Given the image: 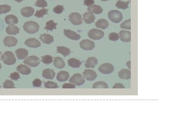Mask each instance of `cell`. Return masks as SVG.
<instances>
[{"label": "cell", "mask_w": 176, "mask_h": 117, "mask_svg": "<svg viewBox=\"0 0 176 117\" xmlns=\"http://www.w3.org/2000/svg\"><path fill=\"white\" fill-rule=\"evenodd\" d=\"M23 29L28 34H35L39 31V25L36 22L29 21L25 23L23 26Z\"/></svg>", "instance_id": "6da1fadb"}, {"label": "cell", "mask_w": 176, "mask_h": 117, "mask_svg": "<svg viewBox=\"0 0 176 117\" xmlns=\"http://www.w3.org/2000/svg\"><path fill=\"white\" fill-rule=\"evenodd\" d=\"M1 60L4 63L8 66L14 65L16 62L15 56L11 51H6L2 55Z\"/></svg>", "instance_id": "7a4b0ae2"}, {"label": "cell", "mask_w": 176, "mask_h": 117, "mask_svg": "<svg viewBox=\"0 0 176 117\" xmlns=\"http://www.w3.org/2000/svg\"><path fill=\"white\" fill-rule=\"evenodd\" d=\"M108 17L109 19L114 23H119L123 19L122 13L117 10H111L109 11Z\"/></svg>", "instance_id": "3957f363"}, {"label": "cell", "mask_w": 176, "mask_h": 117, "mask_svg": "<svg viewBox=\"0 0 176 117\" xmlns=\"http://www.w3.org/2000/svg\"><path fill=\"white\" fill-rule=\"evenodd\" d=\"M87 35L91 39L98 40L104 37L105 33L100 29L94 28L88 31Z\"/></svg>", "instance_id": "277c9868"}, {"label": "cell", "mask_w": 176, "mask_h": 117, "mask_svg": "<svg viewBox=\"0 0 176 117\" xmlns=\"http://www.w3.org/2000/svg\"><path fill=\"white\" fill-rule=\"evenodd\" d=\"M69 20L74 25H80L83 23L82 15L77 12L72 13L69 15Z\"/></svg>", "instance_id": "5b68a950"}, {"label": "cell", "mask_w": 176, "mask_h": 117, "mask_svg": "<svg viewBox=\"0 0 176 117\" xmlns=\"http://www.w3.org/2000/svg\"><path fill=\"white\" fill-rule=\"evenodd\" d=\"M100 72L104 74H110L114 72L115 67L109 63H105L99 66L98 68Z\"/></svg>", "instance_id": "8992f818"}, {"label": "cell", "mask_w": 176, "mask_h": 117, "mask_svg": "<svg viewBox=\"0 0 176 117\" xmlns=\"http://www.w3.org/2000/svg\"><path fill=\"white\" fill-rule=\"evenodd\" d=\"M69 82L77 85L81 86L85 83V80L81 74L77 73L74 75L69 80Z\"/></svg>", "instance_id": "52a82bcc"}, {"label": "cell", "mask_w": 176, "mask_h": 117, "mask_svg": "<svg viewBox=\"0 0 176 117\" xmlns=\"http://www.w3.org/2000/svg\"><path fill=\"white\" fill-rule=\"evenodd\" d=\"M80 47L85 50H92L94 48L95 45L94 41L90 39H83L80 43Z\"/></svg>", "instance_id": "ba28073f"}, {"label": "cell", "mask_w": 176, "mask_h": 117, "mask_svg": "<svg viewBox=\"0 0 176 117\" xmlns=\"http://www.w3.org/2000/svg\"><path fill=\"white\" fill-rule=\"evenodd\" d=\"M40 60L35 56H29L24 61V63L31 67H37L40 63Z\"/></svg>", "instance_id": "9c48e42d"}, {"label": "cell", "mask_w": 176, "mask_h": 117, "mask_svg": "<svg viewBox=\"0 0 176 117\" xmlns=\"http://www.w3.org/2000/svg\"><path fill=\"white\" fill-rule=\"evenodd\" d=\"M83 74L84 78L87 81H94L97 76L96 72L92 70H85Z\"/></svg>", "instance_id": "30bf717a"}, {"label": "cell", "mask_w": 176, "mask_h": 117, "mask_svg": "<svg viewBox=\"0 0 176 117\" xmlns=\"http://www.w3.org/2000/svg\"><path fill=\"white\" fill-rule=\"evenodd\" d=\"M64 34L65 36L72 40H78L81 39V36L74 31L70 29H64Z\"/></svg>", "instance_id": "8fae6325"}, {"label": "cell", "mask_w": 176, "mask_h": 117, "mask_svg": "<svg viewBox=\"0 0 176 117\" xmlns=\"http://www.w3.org/2000/svg\"><path fill=\"white\" fill-rule=\"evenodd\" d=\"M25 44L29 47L36 48L41 46L40 42L36 39L29 38L26 39L25 41Z\"/></svg>", "instance_id": "7c38bea8"}, {"label": "cell", "mask_w": 176, "mask_h": 117, "mask_svg": "<svg viewBox=\"0 0 176 117\" xmlns=\"http://www.w3.org/2000/svg\"><path fill=\"white\" fill-rule=\"evenodd\" d=\"M4 43L6 47H14L17 44V39L14 37L7 36L3 40Z\"/></svg>", "instance_id": "4fadbf2b"}, {"label": "cell", "mask_w": 176, "mask_h": 117, "mask_svg": "<svg viewBox=\"0 0 176 117\" xmlns=\"http://www.w3.org/2000/svg\"><path fill=\"white\" fill-rule=\"evenodd\" d=\"M121 41L123 42H130L131 41V32L130 31L123 30L119 34Z\"/></svg>", "instance_id": "5bb4252c"}, {"label": "cell", "mask_w": 176, "mask_h": 117, "mask_svg": "<svg viewBox=\"0 0 176 117\" xmlns=\"http://www.w3.org/2000/svg\"><path fill=\"white\" fill-rule=\"evenodd\" d=\"M98 64V60L94 57H88L86 61L85 66L87 68H94Z\"/></svg>", "instance_id": "9a60e30c"}, {"label": "cell", "mask_w": 176, "mask_h": 117, "mask_svg": "<svg viewBox=\"0 0 176 117\" xmlns=\"http://www.w3.org/2000/svg\"><path fill=\"white\" fill-rule=\"evenodd\" d=\"M35 12V10L34 8L30 7H24L21 9V14L24 17H29L32 16Z\"/></svg>", "instance_id": "2e32d148"}, {"label": "cell", "mask_w": 176, "mask_h": 117, "mask_svg": "<svg viewBox=\"0 0 176 117\" xmlns=\"http://www.w3.org/2000/svg\"><path fill=\"white\" fill-rule=\"evenodd\" d=\"M55 76V72L52 69H47L44 70L42 72V76L48 80H53Z\"/></svg>", "instance_id": "e0dca14e"}, {"label": "cell", "mask_w": 176, "mask_h": 117, "mask_svg": "<svg viewBox=\"0 0 176 117\" xmlns=\"http://www.w3.org/2000/svg\"><path fill=\"white\" fill-rule=\"evenodd\" d=\"M118 76L121 80H129L131 78V71L128 69H122L118 72Z\"/></svg>", "instance_id": "ac0fdd59"}, {"label": "cell", "mask_w": 176, "mask_h": 117, "mask_svg": "<svg viewBox=\"0 0 176 117\" xmlns=\"http://www.w3.org/2000/svg\"><path fill=\"white\" fill-rule=\"evenodd\" d=\"M87 11L89 12L96 14H100L102 13L103 11V9L99 5H91L87 8Z\"/></svg>", "instance_id": "d6986e66"}, {"label": "cell", "mask_w": 176, "mask_h": 117, "mask_svg": "<svg viewBox=\"0 0 176 117\" xmlns=\"http://www.w3.org/2000/svg\"><path fill=\"white\" fill-rule=\"evenodd\" d=\"M15 54L18 60H24L28 56V52L25 49H18L16 50Z\"/></svg>", "instance_id": "ffe728a7"}, {"label": "cell", "mask_w": 176, "mask_h": 117, "mask_svg": "<svg viewBox=\"0 0 176 117\" xmlns=\"http://www.w3.org/2000/svg\"><path fill=\"white\" fill-rule=\"evenodd\" d=\"M95 17L94 15L91 13L85 12L83 14V20L87 24H91L94 23Z\"/></svg>", "instance_id": "44dd1931"}, {"label": "cell", "mask_w": 176, "mask_h": 117, "mask_svg": "<svg viewBox=\"0 0 176 117\" xmlns=\"http://www.w3.org/2000/svg\"><path fill=\"white\" fill-rule=\"evenodd\" d=\"M17 70L23 75H28L31 73L30 68L26 65L21 64L17 67Z\"/></svg>", "instance_id": "7402d4cb"}, {"label": "cell", "mask_w": 176, "mask_h": 117, "mask_svg": "<svg viewBox=\"0 0 176 117\" xmlns=\"http://www.w3.org/2000/svg\"><path fill=\"white\" fill-rule=\"evenodd\" d=\"M5 22L7 24L9 25H14L17 24L18 22V19L15 15L11 14L7 16L4 19Z\"/></svg>", "instance_id": "603a6c76"}, {"label": "cell", "mask_w": 176, "mask_h": 117, "mask_svg": "<svg viewBox=\"0 0 176 117\" xmlns=\"http://www.w3.org/2000/svg\"><path fill=\"white\" fill-rule=\"evenodd\" d=\"M39 39L43 43L47 44H50L54 42V37L48 34L40 35Z\"/></svg>", "instance_id": "cb8c5ba5"}, {"label": "cell", "mask_w": 176, "mask_h": 117, "mask_svg": "<svg viewBox=\"0 0 176 117\" xmlns=\"http://www.w3.org/2000/svg\"><path fill=\"white\" fill-rule=\"evenodd\" d=\"M70 77V75L68 72L61 71L57 74V80L60 82H64L68 80Z\"/></svg>", "instance_id": "d4e9b609"}, {"label": "cell", "mask_w": 176, "mask_h": 117, "mask_svg": "<svg viewBox=\"0 0 176 117\" xmlns=\"http://www.w3.org/2000/svg\"><path fill=\"white\" fill-rule=\"evenodd\" d=\"M95 24L97 28L102 29H107L109 26L108 22L105 19H99L95 23Z\"/></svg>", "instance_id": "484cf974"}, {"label": "cell", "mask_w": 176, "mask_h": 117, "mask_svg": "<svg viewBox=\"0 0 176 117\" xmlns=\"http://www.w3.org/2000/svg\"><path fill=\"white\" fill-rule=\"evenodd\" d=\"M54 65L56 68L61 69L64 68L65 63L64 60L60 57H56L54 58Z\"/></svg>", "instance_id": "4316f807"}, {"label": "cell", "mask_w": 176, "mask_h": 117, "mask_svg": "<svg viewBox=\"0 0 176 117\" xmlns=\"http://www.w3.org/2000/svg\"><path fill=\"white\" fill-rule=\"evenodd\" d=\"M68 64L69 66L73 68H78L82 64V62L77 59L71 58L68 60Z\"/></svg>", "instance_id": "83f0119b"}, {"label": "cell", "mask_w": 176, "mask_h": 117, "mask_svg": "<svg viewBox=\"0 0 176 117\" xmlns=\"http://www.w3.org/2000/svg\"><path fill=\"white\" fill-rule=\"evenodd\" d=\"M6 31L8 34L14 35L19 34L20 29L16 26L10 25L6 28Z\"/></svg>", "instance_id": "f1b7e54d"}, {"label": "cell", "mask_w": 176, "mask_h": 117, "mask_svg": "<svg viewBox=\"0 0 176 117\" xmlns=\"http://www.w3.org/2000/svg\"><path fill=\"white\" fill-rule=\"evenodd\" d=\"M57 48L58 53H61L64 57L71 54V50L66 47H58Z\"/></svg>", "instance_id": "f546056e"}, {"label": "cell", "mask_w": 176, "mask_h": 117, "mask_svg": "<svg viewBox=\"0 0 176 117\" xmlns=\"http://www.w3.org/2000/svg\"><path fill=\"white\" fill-rule=\"evenodd\" d=\"M130 2L129 1L124 2L120 0H118L116 3L115 6L119 9L125 10L128 8V4Z\"/></svg>", "instance_id": "4dcf8cb0"}, {"label": "cell", "mask_w": 176, "mask_h": 117, "mask_svg": "<svg viewBox=\"0 0 176 117\" xmlns=\"http://www.w3.org/2000/svg\"><path fill=\"white\" fill-rule=\"evenodd\" d=\"M58 24V23H54L53 20H50L46 23L45 29L52 31L53 29H57V25Z\"/></svg>", "instance_id": "1f68e13d"}, {"label": "cell", "mask_w": 176, "mask_h": 117, "mask_svg": "<svg viewBox=\"0 0 176 117\" xmlns=\"http://www.w3.org/2000/svg\"><path fill=\"white\" fill-rule=\"evenodd\" d=\"M92 88H108V85L105 82L99 81L96 82L93 84Z\"/></svg>", "instance_id": "d6a6232c"}, {"label": "cell", "mask_w": 176, "mask_h": 117, "mask_svg": "<svg viewBox=\"0 0 176 117\" xmlns=\"http://www.w3.org/2000/svg\"><path fill=\"white\" fill-rule=\"evenodd\" d=\"M11 6L7 4L4 5H0V14H6L11 11Z\"/></svg>", "instance_id": "836d02e7"}, {"label": "cell", "mask_w": 176, "mask_h": 117, "mask_svg": "<svg viewBox=\"0 0 176 117\" xmlns=\"http://www.w3.org/2000/svg\"><path fill=\"white\" fill-rule=\"evenodd\" d=\"M48 9L43 8L39 11H37L35 15L38 18H41V17H43L45 15L48 14Z\"/></svg>", "instance_id": "e575fe53"}, {"label": "cell", "mask_w": 176, "mask_h": 117, "mask_svg": "<svg viewBox=\"0 0 176 117\" xmlns=\"http://www.w3.org/2000/svg\"><path fill=\"white\" fill-rule=\"evenodd\" d=\"M42 62L44 64H50L53 62V57L50 55H45L42 57Z\"/></svg>", "instance_id": "d590c367"}, {"label": "cell", "mask_w": 176, "mask_h": 117, "mask_svg": "<svg viewBox=\"0 0 176 117\" xmlns=\"http://www.w3.org/2000/svg\"><path fill=\"white\" fill-rule=\"evenodd\" d=\"M120 27L122 29H129V30L131 29V19H128L122 23L120 24Z\"/></svg>", "instance_id": "8d00e7d4"}, {"label": "cell", "mask_w": 176, "mask_h": 117, "mask_svg": "<svg viewBox=\"0 0 176 117\" xmlns=\"http://www.w3.org/2000/svg\"><path fill=\"white\" fill-rule=\"evenodd\" d=\"M45 88H58L57 83L52 81H48L45 83Z\"/></svg>", "instance_id": "74e56055"}, {"label": "cell", "mask_w": 176, "mask_h": 117, "mask_svg": "<svg viewBox=\"0 0 176 117\" xmlns=\"http://www.w3.org/2000/svg\"><path fill=\"white\" fill-rule=\"evenodd\" d=\"M3 87L5 88H15L13 82L10 80H7L4 83Z\"/></svg>", "instance_id": "f35d334b"}, {"label": "cell", "mask_w": 176, "mask_h": 117, "mask_svg": "<svg viewBox=\"0 0 176 117\" xmlns=\"http://www.w3.org/2000/svg\"><path fill=\"white\" fill-rule=\"evenodd\" d=\"M35 5L38 7L44 8L48 6V3L45 0H37L36 2Z\"/></svg>", "instance_id": "ab89813d"}, {"label": "cell", "mask_w": 176, "mask_h": 117, "mask_svg": "<svg viewBox=\"0 0 176 117\" xmlns=\"http://www.w3.org/2000/svg\"><path fill=\"white\" fill-rule=\"evenodd\" d=\"M119 39V35L118 34L115 33V32L110 33L109 35V39L111 41H118Z\"/></svg>", "instance_id": "60d3db41"}, {"label": "cell", "mask_w": 176, "mask_h": 117, "mask_svg": "<svg viewBox=\"0 0 176 117\" xmlns=\"http://www.w3.org/2000/svg\"><path fill=\"white\" fill-rule=\"evenodd\" d=\"M64 10L63 6L58 5L54 7L53 9V11L57 14H61Z\"/></svg>", "instance_id": "b9f144b4"}, {"label": "cell", "mask_w": 176, "mask_h": 117, "mask_svg": "<svg viewBox=\"0 0 176 117\" xmlns=\"http://www.w3.org/2000/svg\"><path fill=\"white\" fill-rule=\"evenodd\" d=\"M10 78L14 80H18V79H20V75L17 72H14L10 75Z\"/></svg>", "instance_id": "7bdbcfd3"}, {"label": "cell", "mask_w": 176, "mask_h": 117, "mask_svg": "<svg viewBox=\"0 0 176 117\" xmlns=\"http://www.w3.org/2000/svg\"><path fill=\"white\" fill-rule=\"evenodd\" d=\"M42 85V82L39 79H36L33 81V85L35 87H40Z\"/></svg>", "instance_id": "ee69618b"}, {"label": "cell", "mask_w": 176, "mask_h": 117, "mask_svg": "<svg viewBox=\"0 0 176 117\" xmlns=\"http://www.w3.org/2000/svg\"><path fill=\"white\" fill-rule=\"evenodd\" d=\"M62 88H75V85L74 84L72 83H64L63 85Z\"/></svg>", "instance_id": "f6af8a7d"}, {"label": "cell", "mask_w": 176, "mask_h": 117, "mask_svg": "<svg viewBox=\"0 0 176 117\" xmlns=\"http://www.w3.org/2000/svg\"><path fill=\"white\" fill-rule=\"evenodd\" d=\"M94 4V0H84V4L86 6L89 7L91 5H93Z\"/></svg>", "instance_id": "bcb514c9"}, {"label": "cell", "mask_w": 176, "mask_h": 117, "mask_svg": "<svg viewBox=\"0 0 176 117\" xmlns=\"http://www.w3.org/2000/svg\"><path fill=\"white\" fill-rule=\"evenodd\" d=\"M113 88H124L125 87L123 86V85L122 83H115L114 86L113 87Z\"/></svg>", "instance_id": "7dc6e473"}, {"label": "cell", "mask_w": 176, "mask_h": 117, "mask_svg": "<svg viewBox=\"0 0 176 117\" xmlns=\"http://www.w3.org/2000/svg\"><path fill=\"white\" fill-rule=\"evenodd\" d=\"M14 1H16L17 2L20 3L22 1H24V0H14Z\"/></svg>", "instance_id": "c3c4849f"}, {"label": "cell", "mask_w": 176, "mask_h": 117, "mask_svg": "<svg viewBox=\"0 0 176 117\" xmlns=\"http://www.w3.org/2000/svg\"><path fill=\"white\" fill-rule=\"evenodd\" d=\"M2 52H0V61L1 60Z\"/></svg>", "instance_id": "681fc988"}, {"label": "cell", "mask_w": 176, "mask_h": 117, "mask_svg": "<svg viewBox=\"0 0 176 117\" xmlns=\"http://www.w3.org/2000/svg\"><path fill=\"white\" fill-rule=\"evenodd\" d=\"M101 1H109V0H100Z\"/></svg>", "instance_id": "f907efd6"}, {"label": "cell", "mask_w": 176, "mask_h": 117, "mask_svg": "<svg viewBox=\"0 0 176 117\" xmlns=\"http://www.w3.org/2000/svg\"><path fill=\"white\" fill-rule=\"evenodd\" d=\"M1 63H0V70H1Z\"/></svg>", "instance_id": "816d5d0a"}, {"label": "cell", "mask_w": 176, "mask_h": 117, "mask_svg": "<svg viewBox=\"0 0 176 117\" xmlns=\"http://www.w3.org/2000/svg\"><path fill=\"white\" fill-rule=\"evenodd\" d=\"M1 85H0V88H1Z\"/></svg>", "instance_id": "f5cc1de1"}]
</instances>
